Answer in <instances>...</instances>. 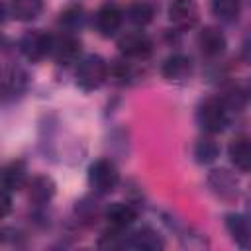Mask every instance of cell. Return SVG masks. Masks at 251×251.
<instances>
[{"mask_svg":"<svg viewBox=\"0 0 251 251\" xmlns=\"http://www.w3.org/2000/svg\"><path fill=\"white\" fill-rule=\"evenodd\" d=\"M231 118L229 108L226 106L222 96H208L196 108V122L204 133H220L227 127Z\"/></svg>","mask_w":251,"mask_h":251,"instance_id":"6da1fadb","label":"cell"},{"mask_svg":"<svg viewBox=\"0 0 251 251\" xmlns=\"http://www.w3.org/2000/svg\"><path fill=\"white\" fill-rule=\"evenodd\" d=\"M108 73H110V69H108L106 59L96 53H90L78 61L76 75H75L76 86L84 92H92L106 82Z\"/></svg>","mask_w":251,"mask_h":251,"instance_id":"7a4b0ae2","label":"cell"},{"mask_svg":"<svg viewBox=\"0 0 251 251\" xmlns=\"http://www.w3.org/2000/svg\"><path fill=\"white\" fill-rule=\"evenodd\" d=\"M88 186L96 194H110L120 184V171L110 159H96L88 167Z\"/></svg>","mask_w":251,"mask_h":251,"instance_id":"3957f363","label":"cell"},{"mask_svg":"<svg viewBox=\"0 0 251 251\" xmlns=\"http://www.w3.org/2000/svg\"><path fill=\"white\" fill-rule=\"evenodd\" d=\"M18 47H20V53L27 61L39 63L47 55H51V51H53V35H49L43 29H29L20 37Z\"/></svg>","mask_w":251,"mask_h":251,"instance_id":"277c9868","label":"cell"},{"mask_svg":"<svg viewBox=\"0 0 251 251\" xmlns=\"http://www.w3.org/2000/svg\"><path fill=\"white\" fill-rule=\"evenodd\" d=\"M118 51L126 59L143 61V59L151 57V53H153V39L141 29L126 31L118 37Z\"/></svg>","mask_w":251,"mask_h":251,"instance_id":"5b68a950","label":"cell"},{"mask_svg":"<svg viewBox=\"0 0 251 251\" xmlns=\"http://www.w3.org/2000/svg\"><path fill=\"white\" fill-rule=\"evenodd\" d=\"M80 49L82 47H80L78 37L75 33H71V31H65V33L53 37V51H51V55H53V59L59 65L69 67V65L76 63V59L80 57Z\"/></svg>","mask_w":251,"mask_h":251,"instance_id":"8992f818","label":"cell"},{"mask_svg":"<svg viewBox=\"0 0 251 251\" xmlns=\"http://www.w3.org/2000/svg\"><path fill=\"white\" fill-rule=\"evenodd\" d=\"M122 22H124V12L120 10V6L112 4V2L102 4L94 16V25L102 37L116 35L122 27Z\"/></svg>","mask_w":251,"mask_h":251,"instance_id":"52a82bcc","label":"cell"},{"mask_svg":"<svg viewBox=\"0 0 251 251\" xmlns=\"http://www.w3.org/2000/svg\"><path fill=\"white\" fill-rule=\"evenodd\" d=\"M169 20L178 29H190L198 24V2L196 0H171Z\"/></svg>","mask_w":251,"mask_h":251,"instance_id":"ba28073f","label":"cell"},{"mask_svg":"<svg viewBox=\"0 0 251 251\" xmlns=\"http://www.w3.org/2000/svg\"><path fill=\"white\" fill-rule=\"evenodd\" d=\"M192 71H194V67H192L190 57H186L182 53L169 55L161 65V75L169 82H186L192 76Z\"/></svg>","mask_w":251,"mask_h":251,"instance_id":"9c48e42d","label":"cell"},{"mask_svg":"<svg viewBox=\"0 0 251 251\" xmlns=\"http://www.w3.org/2000/svg\"><path fill=\"white\" fill-rule=\"evenodd\" d=\"M124 247L126 249H137V251H159L165 247V241L153 227L143 226L126 237Z\"/></svg>","mask_w":251,"mask_h":251,"instance_id":"30bf717a","label":"cell"},{"mask_svg":"<svg viewBox=\"0 0 251 251\" xmlns=\"http://www.w3.org/2000/svg\"><path fill=\"white\" fill-rule=\"evenodd\" d=\"M104 218H106V222H108V227L126 231V229L131 227L133 222L137 220V210H135L131 204H127V202H112V204L106 208Z\"/></svg>","mask_w":251,"mask_h":251,"instance_id":"8fae6325","label":"cell"},{"mask_svg":"<svg viewBox=\"0 0 251 251\" xmlns=\"http://www.w3.org/2000/svg\"><path fill=\"white\" fill-rule=\"evenodd\" d=\"M198 47L206 57H220L227 47V39L220 27L206 25L198 31Z\"/></svg>","mask_w":251,"mask_h":251,"instance_id":"7c38bea8","label":"cell"},{"mask_svg":"<svg viewBox=\"0 0 251 251\" xmlns=\"http://www.w3.org/2000/svg\"><path fill=\"white\" fill-rule=\"evenodd\" d=\"M208 184L212 188V192L224 200H233L237 198L239 194V184H237V178L227 173L226 169H216L210 173L208 176Z\"/></svg>","mask_w":251,"mask_h":251,"instance_id":"4fadbf2b","label":"cell"},{"mask_svg":"<svg viewBox=\"0 0 251 251\" xmlns=\"http://www.w3.org/2000/svg\"><path fill=\"white\" fill-rule=\"evenodd\" d=\"M27 182H29L27 167L22 159H14L2 169V188L10 190V192H18V190L25 188Z\"/></svg>","mask_w":251,"mask_h":251,"instance_id":"5bb4252c","label":"cell"},{"mask_svg":"<svg viewBox=\"0 0 251 251\" xmlns=\"http://www.w3.org/2000/svg\"><path fill=\"white\" fill-rule=\"evenodd\" d=\"M227 157L237 171L249 173L251 171V137L247 135L233 137L227 147Z\"/></svg>","mask_w":251,"mask_h":251,"instance_id":"9a60e30c","label":"cell"},{"mask_svg":"<svg viewBox=\"0 0 251 251\" xmlns=\"http://www.w3.org/2000/svg\"><path fill=\"white\" fill-rule=\"evenodd\" d=\"M43 12V0H8L6 14L18 22H31Z\"/></svg>","mask_w":251,"mask_h":251,"instance_id":"2e32d148","label":"cell"},{"mask_svg":"<svg viewBox=\"0 0 251 251\" xmlns=\"http://www.w3.org/2000/svg\"><path fill=\"white\" fill-rule=\"evenodd\" d=\"M29 188V200L35 204H47L55 194V182L47 175H37L27 182Z\"/></svg>","mask_w":251,"mask_h":251,"instance_id":"e0dca14e","label":"cell"},{"mask_svg":"<svg viewBox=\"0 0 251 251\" xmlns=\"http://www.w3.org/2000/svg\"><path fill=\"white\" fill-rule=\"evenodd\" d=\"M2 88H4V98L6 100L10 96H20L27 88V75H25V71L20 69V67H8L4 71Z\"/></svg>","mask_w":251,"mask_h":251,"instance_id":"ac0fdd59","label":"cell"},{"mask_svg":"<svg viewBox=\"0 0 251 251\" xmlns=\"http://www.w3.org/2000/svg\"><path fill=\"white\" fill-rule=\"evenodd\" d=\"M226 229L229 231V235L233 237V241L239 243V245H243V247L251 239V224L241 214H227L226 216Z\"/></svg>","mask_w":251,"mask_h":251,"instance_id":"d6986e66","label":"cell"},{"mask_svg":"<svg viewBox=\"0 0 251 251\" xmlns=\"http://www.w3.org/2000/svg\"><path fill=\"white\" fill-rule=\"evenodd\" d=\"M126 16H127V20H129L133 25L143 27V25H147V24L153 22L155 6H153L151 2H147V0H135V2H131V4L127 6Z\"/></svg>","mask_w":251,"mask_h":251,"instance_id":"ffe728a7","label":"cell"},{"mask_svg":"<svg viewBox=\"0 0 251 251\" xmlns=\"http://www.w3.org/2000/svg\"><path fill=\"white\" fill-rule=\"evenodd\" d=\"M210 8L220 22L233 24L241 14V0H210Z\"/></svg>","mask_w":251,"mask_h":251,"instance_id":"44dd1931","label":"cell"},{"mask_svg":"<svg viewBox=\"0 0 251 251\" xmlns=\"http://www.w3.org/2000/svg\"><path fill=\"white\" fill-rule=\"evenodd\" d=\"M218 155H220V145L210 137V133L204 135V137H200L196 141V145H194V157H196V161L200 165L214 163L218 159Z\"/></svg>","mask_w":251,"mask_h":251,"instance_id":"7402d4cb","label":"cell"},{"mask_svg":"<svg viewBox=\"0 0 251 251\" xmlns=\"http://www.w3.org/2000/svg\"><path fill=\"white\" fill-rule=\"evenodd\" d=\"M84 10L80 8V6H69L67 10H63L61 12V16H59V24L63 25V29L65 31H76V29H80L82 25H84Z\"/></svg>","mask_w":251,"mask_h":251,"instance_id":"603a6c76","label":"cell"},{"mask_svg":"<svg viewBox=\"0 0 251 251\" xmlns=\"http://www.w3.org/2000/svg\"><path fill=\"white\" fill-rule=\"evenodd\" d=\"M75 212H76V216H78L80 220H94V218L98 216V210H96V202L92 204L88 198H84V200L76 202V208H75Z\"/></svg>","mask_w":251,"mask_h":251,"instance_id":"cb8c5ba5","label":"cell"},{"mask_svg":"<svg viewBox=\"0 0 251 251\" xmlns=\"http://www.w3.org/2000/svg\"><path fill=\"white\" fill-rule=\"evenodd\" d=\"M10 208H12V198H10V190L2 188V218H6V216H8Z\"/></svg>","mask_w":251,"mask_h":251,"instance_id":"d4e9b609","label":"cell"},{"mask_svg":"<svg viewBox=\"0 0 251 251\" xmlns=\"http://www.w3.org/2000/svg\"><path fill=\"white\" fill-rule=\"evenodd\" d=\"M241 57H243L245 63L251 65V41H247V43L243 45V49H241Z\"/></svg>","mask_w":251,"mask_h":251,"instance_id":"484cf974","label":"cell"}]
</instances>
